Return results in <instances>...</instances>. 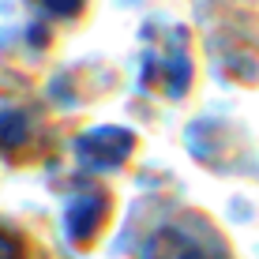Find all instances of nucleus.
<instances>
[{
  "label": "nucleus",
  "instance_id": "nucleus-7",
  "mask_svg": "<svg viewBox=\"0 0 259 259\" xmlns=\"http://www.w3.org/2000/svg\"><path fill=\"white\" fill-rule=\"evenodd\" d=\"M38 8H46L49 15H75L83 8V0H34Z\"/></svg>",
  "mask_w": 259,
  "mask_h": 259
},
{
  "label": "nucleus",
  "instance_id": "nucleus-2",
  "mask_svg": "<svg viewBox=\"0 0 259 259\" xmlns=\"http://www.w3.org/2000/svg\"><path fill=\"white\" fill-rule=\"evenodd\" d=\"M132 150H136V136L128 128H98V132H87L79 139V158L98 165V169L120 165Z\"/></svg>",
  "mask_w": 259,
  "mask_h": 259
},
{
  "label": "nucleus",
  "instance_id": "nucleus-4",
  "mask_svg": "<svg viewBox=\"0 0 259 259\" xmlns=\"http://www.w3.org/2000/svg\"><path fill=\"white\" fill-rule=\"evenodd\" d=\"M147 259H226V255L210 252L199 237H192V233H184V229L169 226V229H162V233L150 240Z\"/></svg>",
  "mask_w": 259,
  "mask_h": 259
},
{
  "label": "nucleus",
  "instance_id": "nucleus-1",
  "mask_svg": "<svg viewBox=\"0 0 259 259\" xmlns=\"http://www.w3.org/2000/svg\"><path fill=\"white\" fill-rule=\"evenodd\" d=\"M143 79L169 98L188 91L192 60H188V46H184V30H169V41H154L150 46L147 60H143Z\"/></svg>",
  "mask_w": 259,
  "mask_h": 259
},
{
  "label": "nucleus",
  "instance_id": "nucleus-6",
  "mask_svg": "<svg viewBox=\"0 0 259 259\" xmlns=\"http://www.w3.org/2000/svg\"><path fill=\"white\" fill-rule=\"evenodd\" d=\"M0 259H26V244L19 233H12L8 226H0Z\"/></svg>",
  "mask_w": 259,
  "mask_h": 259
},
{
  "label": "nucleus",
  "instance_id": "nucleus-5",
  "mask_svg": "<svg viewBox=\"0 0 259 259\" xmlns=\"http://www.w3.org/2000/svg\"><path fill=\"white\" fill-rule=\"evenodd\" d=\"M34 136H38V132H34V124L23 109L0 113V150H4V154H12V158L34 154Z\"/></svg>",
  "mask_w": 259,
  "mask_h": 259
},
{
  "label": "nucleus",
  "instance_id": "nucleus-3",
  "mask_svg": "<svg viewBox=\"0 0 259 259\" xmlns=\"http://www.w3.org/2000/svg\"><path fill=\"white\" fill-rule=\"evenodd\" d=\"M109 210H113V199L102 188H91L87 195H79V199L71 203V210H68V233H71V240H75V244H91V240L98 237V229L105 226Z\"/></svg>",
  "mask_w": 259,
  "mask_h": 259
}]
</instances>
